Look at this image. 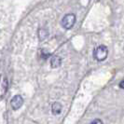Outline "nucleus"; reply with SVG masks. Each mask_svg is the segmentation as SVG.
<instances>
[{"label": "nucleus", "mask_w": 124, "mask_h": 124, "mask_svg": "<svg viewBox=\"0 0 124 124\" xmlns=\"http://www.w3.org/2000/svg\"><path fill=\"white\" fill-rule=\"evenodd\" d=\"M23 104V99L21 95H16L14 96L11 101H10V105H11V107H12L14 110H17L19 108H21Z\"/></svg>", "instance_id": "7ed1b4c3"}, {"label": "nucleus", "mask_w": 124, "mask_h": 124, "mask_svg": "<svg viewBox=\"0 0 124 124\" xmlns=\"http://www.w3.org/2000/svg\"><path fill=\"white\" fill-rule=\"evenodd\" d=\"M107 55H108V49L104 45H100L93 50V57L96 61L99 62L105 61L107 58Z\"/></svg>", "instance_id": "f257e3e1"}, {"label": "nucleus", "mask_w": 124, "mask_h": 124, "mask_svg": "<svg viewBox=\"0 0 124 124\" xmlns=\"http://www.w3.org/2000/svg\"><path fill=\"white\" fill-rule=\"evenodd\" d=\"M62 108V105H61L60 103H58V102L53 103L52 106H51V111H52V114H53V115H59V114H61Z\"/></svg>", "instance_id": "39448f33"}, {"label": "nucleus", "mask_w": 124, "mask_h": 124, "mask_svg": "<svg viewBox=\"0 0 124 124\" xmlns=\"http://www.w3.org/2000/svg\"><path fill=\"white\" fill-rule=\"evenodd\" d=\"M47 36H48V31L46 29H44V28L39 29V31H38V38L40 40H43L44 38L47 37Z\"/></svg>", "instance_id": "423d86ee"}, {"label": "nucleus", "mask_w": 124, "mask_h": 124, "mask_svg": "<svg viewBox=\"0 0 124 124\" xmlns=\"http://www.w3.org/2000/svg\"><path fill=\"white\" fill-rule=\"evenodd\" d=\"M118 86H119L120 89H123L124 90V80L120 81V82H119V84H118Z\"/></svg>", "instance_id": "1a4fd4ad"}, {"label": "nucleus", "mask_w": 124, "mask_h": 124, "mask_svg": "<svg viewBox=\"0 0 124 124\" xmlns=\"http://www.w3.org/2000/svg\"><path fill=\"white\" fill-rule=\"evenodd\" d=\"M75 23H76V15L73 14V13H69V14H66L62 19L61 24H62V26L64 29L70 30L75 25Z\"/></svg>", "instance_id": "f03ea898"}, {"label": "nucleus", "mask_w": 124, "mask_h": 124, "mask_svg": "<svg viewBox=\"0 0 124 124\" xmlns=\"http://www.w3.org/2000/svg\"><path fill=\"white\" fill-rule=\"evenodd\" d=\"M62 63V58L60 56L54 55L50 59V66L52 68H58Z\"/></svg>", "instance_id": "20e7f679"}, {"label": "nucleus", "mask_w": 124, "mask_h": 124, "mask_svg": "<svg viewBox=\"0 0 124 124\" xmlns=\"http://www.w3.org/2000/svg\"><path fill=\"white\" fill-rule=\"evenodd\" d=\"M91 124H104V123H103V121H102L101 119H99V118H96V119L93 120V121L91 122Z\"/></svg>", "instance_id": "6e6552de"}, {"label": "nucleus", "mask_w": 124, "mask_h": 124, "mask_svg": "<svg viewBox=\"0 0 124 124\" xmlns=\"http://www.w3.org/2000/svg\"><path fill=\"white\" fill-rule=\"evenodd\" d=\"M40 56H41L42 59H47V58H49V57L50 56V53L47 50L42 49L41 51H40Z\"/></svg>", "instance_id": "0eeeda50"}]
</instances>
